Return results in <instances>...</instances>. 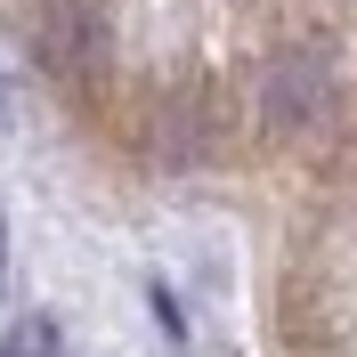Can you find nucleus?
I'll use <instances>...</instances> for the list:
<instances>
[{"label": "nucleus", "instance_id": "1", "mask_svg": "<svg viewBox=\"0 0 357 357\" xmlns=\"http://www.w3.org/2000/svg\"><path fill=\"white\" fill-rule=\"evenodd\" d=\"M325 114H333V66H325L317 49H284V57H268V73H260V122H268V130L309 138Z\"/></svg>", "mask_w": 357, "mask_h": 357}, {"label": "nucleus", "instance_id": "2", "mask_svg": "<svg viewBox=\"0 0 357 357\" xmlns=\"http://www.w3.org/2000/svg\"><path fill=\"white\" fill-rule=\"evenodd\" d=\"M0 357H57V325L49 317H24L17 333H0Z\"/></svg>", "mask_w": 357, "mask_h": 357}, {"label": "nucleus", "instance_id": "3", "mask_svg": "<svg viewBox=\"0 0 357 357\" xmlns=\"http://www.w3.org/2000/svg\"><path fill=\"white\" fill-rule=\"evenodd\" d=\"M0 268H8V227H0Z\"/></svg>", "mask_w": 357, "mask_h": 357}]
</instances>
